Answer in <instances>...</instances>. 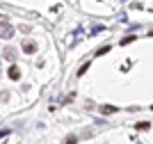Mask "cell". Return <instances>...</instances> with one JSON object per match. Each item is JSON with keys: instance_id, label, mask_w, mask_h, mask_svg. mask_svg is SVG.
<instances>
[{"instance_id": "6da1fadb", "label": "cell", "mask_w": 153, "mask_h": 144, "mask_svg": "<svg viewBox=\"0 0 153 144\" xmlns=\"http://www.w3.org/2000/svg\"><path fill=\"white\" fill-rule=\"evenodd\" d=\"M9 78H12V80H19V78H21V71H19V66H16V64L9 69Z\"/></svg>"}, {"instance_id": "7a4b0ae2", "label": "cell", "mask_w": 153, "mask_h": 144, "mask_svg": "<svg viewBox=\"0 0 153 144\" xmlns=\"http://www.w3.org/2000/svg\"><path fill=\"white\" fill-rule=\"evenodd\" d=\"M23 50L25 53H34V44L32 41H23Z\"/></svg>"}, {"instance_id": "3957f363", "label": "cell", "mask_w": 153, "mask_h": 144, "mask_svg": "<svg viewBox=\"0 0 153 144\" xmlns=\"http://www.w3.org/2000/svg\"><path fill=\"white\" fill-rule=\"evenodd\" d=\"M101 112L103 114H112V112H117V107L114 105H105V107H101Z\"/></svg>"}, {"instance_id": "277c9868", "label": "cell", "mask_w": 153, "mask_h": 144, "mask_svg": "<svg viewBox=\"0 0 153 144\" xmlns=\"http://www.w3.org/2000/svg\"><path fill=\"white\" fill-rule=\"evenodd\" d=\"M137 128H140V131H146V128H149V121H140V124H137Z\"/></svg>"}, {"instance_id": "5b68a950", "label": "cell", "mask_w": 153, "mask_h": 144, "mask_svg": "<svg viewBox=\"0 0 153 144\" xmlns=\"http://www.w3.org/2000/svg\"><path fill=\"white\" fill-rule=\"evenodd\" d=\"M130 41H135V37H123V39H121V46H126V44H130Z\"/></svg>"}, {"instance_id": "8992f818", "label": "cell", "mask_w": 153, "mask_h": 144, "mask_svg": "<svg viewBox=\"0 0 153 144\" xmlns=\"http://www.w3.org/2000/svg\"><path fill=\"white\" fill-rule=\"evenodd\" d=\"M105 53H110V46H103V48L98 50V55H105Z\"/></svg>"}, {"instance_id": "52a82bcc", "label": "cell", "mask_w": 153, "mask_h": 144, "mask_svg": "<svg viewBox=\"0 0 153 144\" xmlns=\"http://www.w3.org/2000/svg\"><path fill=\"white\" fill-rule=\"evenodd\" d=\"M76 140H78V137H73V135H71V137H66V142H64V144H76Z\"/></svg>"}, {"instance_id": "ba28073f", "label": "cell", "mask_w": 153, "mask_h": 144, "mask_svg": "<svg viewBox=\"0 0 153 144\" xmlns=\"http://www.w3.org/2000/svg\"><path fill=\"white\" fill-rule=\"evenodd\" d=\"M151 110H153V105H151Z\"/></svg>"}]
</instances>
